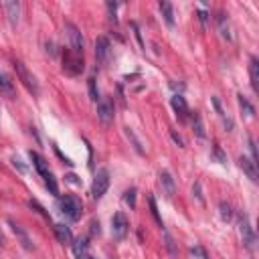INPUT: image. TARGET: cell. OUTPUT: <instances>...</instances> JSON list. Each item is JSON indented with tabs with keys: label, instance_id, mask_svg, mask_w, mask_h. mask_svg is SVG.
Segmentation results:
<instances>
[{
	"label": "cell",
	"instance_id": "cell-31",
	"mask_svg": "<svg viewBox=\"0 0 259 259\" xmlns=\"http://www.w3.org/2000/svg\"><path fill=\"white\" fill-rule=\"evenodd\" d=\"M213 154H215V158H217L221 164L227 162V156L223 154V150H221V146H219V144H215V148H213Z\"/></svg>",
	"mask_w": 259,
	"mask_h": 259
},
{
	"label": "cell",
	"instance_id": "cell-18",
	"mask_svg": "<svg viewBox=\"0 0 259 259\" xmlns=\"http://www.w3.org/2000/svg\"><path fill=\"white\" fill-rule=\"evenodd\" d=\"M213 104H215V109H217V114H219V118L223 120V123H225V128H227V132H233V120L225 114L223 111V107H221V101H219V97H213Z\"/></svg>",
	"mask_w": 259,
	"mask_h": 259
},
{
	"label": "cell",
	"instance_id": "cell-17",
	"mask_svg": "<svg viewBox=\"0 0 259 259\" xmlns=\"http://www.w3.org/2000/svg\"><path fill=\"white\" fill-rule=\"evenodd\" d=\"M249 75H251V87L257 93L259 91V61H257V57H251V61H249Z\"/></svg>",
	"mask_w": 259,
	"mask_h": 259
},
{
	"label": "cell",
	"instance_id": "cell-29",
	"mask_svg": "<svg viewBox=\"0 0 259 259\" xmlns=\"http://www.w3.org/2000/svg\"><path fill=\"white\" fill-rule=\"evenodd\" d=\"M87 87H89V97H91L93 101H97V99H99V93H97L95 77H89V79H87Z\"/></svg>",
	"mask_w": 259,
	"mask_h": 259
},
{
	"label": "cell",
	"instance_id": "cell-34",
	"mask_svg": "<svg viewBox=\"0 0 259 259\" xmlns=\"http://www.w3.org/2000/svg\"><path fill=\"white\" fill-rule=\"evenodd\" d=\"M249 150H251V160L257 164V148H255V142H253V138H249Z\"/></svg>",
	"mask_w": 259,
	"mask_h": 259
},
{
	"label": "cell",
	"instance_id": "cell-27",
	"mask_svg": "<svg viewBox=\"0 0 259 259\" xmlns=\"http://www.w3.org/2000/svg\"><path fill=\"white\" fill-rule=\"evenodd\" d=\"M136 188H128L126 193H123V200H126V205H130V209H136Z\"/></svg>",
	"mask_w": 259,
	"mask_h": 259
},
{
	"label": "cell",
	"instance_id": "cell-25",
	"mask_svg": "<svg viewBox=\"0 0 259 259\" xmlns=\"http://www.w3.org/2000/svg\"><path fill=\"white\" fill-rule=\"evenodd\" d=\"M239 106H241V109H243V114L247 116V118H253L255 116V107L247 101V97H243V95H239Z\"/></svg>",
	"mask_w": 259,
	"mask_h": 259
},
{
	"label": "cell",
	"instance_id": "cell-22",
	"mask_svg": "<svg viewBox=\"0 0 259 259\" xmlns=\"http://www.w3.org/2000/svg\"><path fill=\"white\" fill-rule=\"evenodd\" d=\"M217 22H219V29H221V35H223V39H231V30H229V20H227V16L225 15H219L217 16Z\"/></svg>",
	"mask_w": 259,
	"mask_h": 259
},
{
	"label": "cell",
	"instance_id": "cell-26",
	"mask_svg": "<svg viewBox=\"0 0 259 259\" xmlns=\"http://www.w3.org/2000/svg\"><path fill=\"white\" fill-rule=\"evenodd\" d=\"M190 259H209V253L205 247H200V245H195V247H190Z\"/></svg>",
	"mask_w": 259,
	"mask_h": 259
},
{
	"label": "cell",
	"instance_id": "cell-21",
	"mask_svg": "<svg viewBox=\"0 0 259 259\" xmlns=\"http://www.w3.org/2000/svg\"><path fill=\"white\" fill-rule=\"evenodd\" d=\"M73 251H75V255L79 257V259H83L85 257V253H87V239L83 237H79V239H75V243H73Z\"/></svg>",
	"mask_w": 259,
	"mask_h": 259
},
{
	"label": "cell",
	"instance_id": "cell-2",
	"mask_svg": "<svg viewBox=\"0 0 259 259\" xmlns=\"http://www.w3.org/2000/svg\"><path fill=\"white\" fill-rule=\"evenodd\" d=\"M59 209L63 215L69 219V221H77L81 217V211H83V205H81V200L77 198L75 195H65L61 197L59 200Z\"/></svg>",
	"mask_w": 259,
	"mask_h": 259
},
{
	"label": "cell",
	"instance_id": "cell-15",
	"mask_svg": "<svg viewBox=\"0 0 259 259\" xmlns=\"http://www.w3.org/2000/svg\"><path fill=\"white\" fill-rule=\"evenodd\" d=\"M55 235H57V239L65 245V243H71L73 241V235H71V229L67 227V225H63V223H57L55 225Z\"/></svg>",
	"mask_w": 259,
	"mask_h": 259
},
{
	"label": "cell",
	"instance_id": "cell-36",
	"mask_svg": "<svg viewBox=\"0 0 259 259\" xmlns=\"http://www.w3.org/2000/svg\"><path fill=\"white\" fill-rule=\"evenodd\" d=\"M91 235H99V221L91 223Z\"/></svg>",
	"mask_w": 259,
	"mask_h": 259
},
{
	"label": "cell",
	"instance_id": "cell-28",
	"mask_svg": "<svg viewBox=\"0 0 259 259\" xmlns=\"http://www.w3.org/2000/svg\"><path fill=\"white\" fill-rule=\"evenodd\" d=\"M219 209H221V217H223V221H231L233 219V207L229 205V202H221L219 205Z\"/></svg>",
	"mask_w": 259,
	"mask_h": 259
},
{
	"label": "cell",
	"instance_id": "cell-12",
	"mask_svg": "<svg viewBox=\"0 0 259 259\" xmlns=\"http://www.w3.org/2000/svg\"><path fill=\"white\" fill-rule=\"evenodd\" d=\"M239 166L243 168V172L249 176L251 183H257L259 180V172H257V164L251 160V158H247V156H241L239 158Z\"/></svg>",
	"mask_w": 259,
	"mask_h": 259
},
{
	"label": "cell",
	"instance_id": "cell-7",
	"mask_svg": "<svg viewBox=\"0 0 259 259\" xmlns=\"http://www.w3.org/2000/svg\"><path fill=\"white\" fill-rule=\"evenodd\" d=\"M97 118L104 126H109L114 122V101L109 97H101L97 101Z\"/></svg>",
	"mask_w": 259,
	"mask_h": 259
},
{
	"label": "cell",
	"instance_id": "cell-1",
	"mask_svg": "<svg viewBox=\"0 0 259 259\" xmlns=\"http://www.w3.org/2000/svg\"><path fill=\"white\" fill-rule=\"evenodd\" d=\"M30 160H32V166L37 168V172L45 178V184H47V188L51 190V195L57 197V195H59V186H57V180H55V176H53L51 170H49L47 160H45L43 156H39L37 152H30Z\"/></svg>",
	"mask_w": 259,
	"mask_h": 259
},
{
	"label": "cell",
	"instance_id": "cell-20",
	"mask_svg": "<svg viewBox=\"0 0 259 259\" xmlns=\"http://www.w3.org/2000/svg\"><path fill=\"white\" fill-rule=\"evenodd\" d=\"M123 134H126V138L132 142V146H134V150H136L138 154H144V148H142V142L138 140V136L134 134V130L132 128H123Z\"/></svg>",
	"mask_w": 259,
	"mask_h": 259
},
{
	"label": "cell",
	"instance_id": "cell-6",
	"mask_svg": "<svg viewBox=\"0 0 259 259\" xmlns=\"http://www.w3.org/2000/svg\"><path fill=\"white\" fill-rule=\"evenodd\" d=\"M109 188V172L106 170V168H101V170H97L95 178H93V186H91V195L93 198H101Z\"/></svg>",
	"mask_w": 259,
	"mask_h": 259
},
{
	"label": "cell",
	"instance_id": "cell-38",
	"mask_svg": "<svg viewBox=\"0 0 259 259\" xmlns=\"http://www.w3.org/2000/svg\"><path fill=\"white\" fill-rule=\"evenodd\" d=\"M0 239H2V237H0Z\"/></svg>",
	"mask_w": 259,
	"mask_h": 259
},
{
	"label": "cell",
	"instance_id": "cell-37",
	"mask_svg": "<svg viewBox=\"0 0 259 259\" xmlns=\"http://www.w3.org/2000/svg\"><path fill=\"white\" fill-rule=\"evenodd\" d=\"M198 18H200V22H207V15L205 13H198Z\"/></svg>",
	"mask_w": 259,
	"mask_h": 259
},
{
	"label": "cell",
	"instance_id": "cell-8",
	"mask_svg": "<svg viewBox=\"0 0 259 259\" xmlns=\"http://www.w3.org/2000/svg\"><path fill=\"white\" fill-rule=\"evenodd\" d=\"M65 30H67V37L71 41V49L75 55H83V37H81V30L77 29L73 22H65Z\"/></svg>",
	"mask_w": 259,
	"mask_h": 259
},
{
	"label": "cell",
	"instance_id": "cell-19",
	"mask_svg": "<svg viewBox=\"0 0 259 259\" xmlns=\"http://www.w3.org/2000/svg\"><path fill=\"white\" fill-rule=\"evenodd\" d=\"M160 13L166 20V25L168 27H174V8L170 2H160Z\"/></svg>",
	"mask_w": 259,
	"mask_h": 259
},
{
	"label": "cell",
	"instance_id": "cell-30",
	"mask_svg": "<svg viewBox=\"0 0 259 259\" xmlns=\"http://www.w3.org/2000/svg\"><path fill=\"white\" fill-rule=\"evenodd\" d=\"M29 207H30V209H35V211L39 213V215H43V217H45V219H47V221H51V217H49V213H47V211H45V209H43V207L39 205V202H37V200H29Z\"/></svg>",
	"mask_w": 259,
	"mask_h": 259
},
{
	"label": "cell",
	"instance_id": "cell-33",
	"mask_svg": "<svg viewBox=\"0 0 259 259\" xmlns=\"http://www.w3.org/2000/svg\"><path fill=\"white\" fill-rule=\"evenodd\" d=\"M193 195L198 198L200 205H205V198H202V193H200V183H195V186H193Z\"/></svg>",
	"mask_w": 259,
	"mask_h": 259
},
{
	"label": "cell",
	"instance_id": "cell-23",
	"mask_svg": "<svg viewBox=\"0 0 259 259\" xmlns=\"http://www.w3.org/2000/svg\"><path fill=\"white\" fill-rule=\"evenodd\" d=\"M148 205H150V213H152L154 221L158 223V227H164V225H162V217H160V213H158V207H156V198L152 195L148 197Z\"/></svg>",
	"mask_w": 259,
	"mask_h": 259
},
{
	"label": "cell",
	"instance_id": "cell-4",
	"mask_svg": "<svg viewBox=\"0 0 259 259\" xmlns=\"http://www.w3.org/2000/svg\"><path fill=\"white\" fill-rule=\"evenodd\" d=\"M15 67H16V73H18V79L22 81V85H25L29 91L32 93V95H37L39 93V81H37V77L32 75L27 67H25V63H20V61H16L15 63Z\"/></svg>",
	"mask_w": 259,
	"mask_h": 259
},
{
	"label": "cell",
	"instance_id": "cell-14",
	"mask_svg": "<svg viewBox=\"0 0 259 259\" xmlns=\"http://www.w3.org/2000/svg\"><path fill=\"white\" fill-rule=\"evenodd\" d=\"M2 6H4V10H6L8 20L13 22V25H16V22H18V16H20V4L15 2V0H8V2H4Z\"/></svg>",
	"mask_w": 259,
	"mask_h": 259
},
{
	"label": "cell",
	"instance_id": "cell-24",
	"mask_svg": "<svg viewBox=\"0 0 259 259\" xmlns=\"http://www.w3.org/2000/svg\"><path fill=\"white\" fill-rule=\"evenodd\" d=\"M193 128H195L198 138H205L207 136V134H205V126H202V120H200V116L197 114V111L193 114Z\"/></svg>",
	"mask_w": 259,
	"mask_h": 259
},
{
	"label": "cell",
	"instance_id": "cell-10",
	"mask_svg": "<svg viewBox=\"0 0 259 259\" xmlns=\"http://www.w3.org/2000/svg\"><path fill=\"white\" fill-rule=\"evenodd\" d=\"M8 225H10V229H13V233L16 235V239H18V243H20L22 247H25V249H27V251H32V249H35V243H32V241H30V237H29V233H27L25 229H22V227H20V225H18V223H15V221H8Z\"/></svg>",
	"mask_w": 259,
	"mask_h": 259
},
{
	"label": "cell",
	"instance_id": "cell-3",
	"mask_svg": "<svg viewBox=\"0 0 259 259\" xmlns=\"http://www.w3.org/2000/svg\"><path fill=\"white\" fill-rule=\"evenodd\" d=\"M237 223H239V235H241L243 245L249 251H253L255 249V233H253V227H251V223H249L247 213H243V211L237 213Z\"/></svg>",
	"mask_w": 259,
	"mask_h": 259
},
{
	"label": "cell",
	"instance_id": "cell-11",
	"mask_svg": "<svg viewBox=\"0 0 259 259\" xmlns=\"http://www.w3.org/2000/svg\"><path fill=\"white\" fill-rule=\"evenodd\" d=\"M158 178H160V186H162V190H164V195H166L168 198H172L174 193H176V184H174L172 174L168 172V170H162Z\"/></svg>",
	"mask_w": 259,
	"mask_h": 259
},
{
	"label": "cell",
	"instance_id": "cell-9",
	"mask_svg": "<svg viewBox=\"0 0 259 259\" xmlns=\"http://www.w3.org/2000/svg\"><path fill=\"white\" fill-rule=\"evenodd\" d=\"M95 59L101 65H107L109 63V59H111V45H109V39L107 37H99L95 41Z\"/></svg>",
	"mask_w": 259,
	"mask_h": 259
},
{
	"label": "cell",
	"instance_id": "cell-32",
	"mask_svg": "<svg viewBox=\"0 0 259 259\" xmlns=\"http://www.w3.org/2000/svg\"><path fill=\"white\" fill-rule=\"evenodd\" d=\"M164 239H166V247H168V251H170V255H176V247H174V241H172V237L168 235L166 231H164Z\"/></svg>",
	"mask_w": 259,
	"mask_h": 259
},
{
	"label": "cell",
	"instance_id": "cell-16",
	"mask_svg": "<svg viewBox=\"0 0 259 259\" xmlns=\"http://www.w3.org/2000/svg\"><path fill=\"white\" fill-rule=\"evenodd\" d=\"M0 93L6 97H15V83L6 73H0Z\"/></svg>",
	"mask_w": 259,
	"mask_h": 259
},
{
	"label": "cell",
	"instance_id": "cell-13",
	"mask_svg": "<svg viewBox=\"0 0 259 259\" xmlns=\"http://www.w3.org/2000/svg\"><path fill=\"white\" fill-rule=\"evenodd\" d=\"M170 104H172V107H174V111H176V116H178L180 120H186L188 107H186V101H184V97H183V95H172Z\"/></svg>",
	"mask_w": 259,
	"mask_h": 259
},
{
	"label": "cell",
	"instance_id": "cell-35",
	"mask_svg": "<svg viewBox=\"0 0 259 259\" xmlns=\"http://www.w3.org/2000/svg\"><path fill=\"white\" fill-rule=\"evenodd\" d=\"M170 136H172V140H174V142L178 144V148H184V140H183V138H180V136H178V134H176V132H170Z\"/></svg>",
	"mask_w": 259,
	"mask_h": 259
},
{
	"label": "cell",
	"instance_id": "cell-5",
	"mask_svg": "<svg viewBox=\"0 0 259 259\" xmlns=\"http://www.w3.org/2000/svg\"><path fill=\"white\" fill-rule=\"evenodd\" d=\"M128 229H130V223H128L126 215H123V213H116V215L111 217V235H114V239H118V241L126 239Z\"/></svg>",
	"mask_w": 259,
	"mask_h": 259
}]
</instances>
